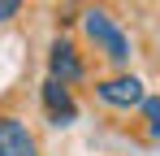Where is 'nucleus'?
<instances>
[{
    "mask_svg": "<svg viewBox=\"0 0 160 156\" xmlns=\"http://www.w3.org/2000/svg\"><path fill=\"white\" fill-rule=\"evenodd\" d=\"M78 22H82V39H87V48H95L108 65H130V35L121 30V22H117L108 9L91 4Z\"/></svg>",
    "mask_w": 160,
    "mask_h": 156,
    "instance_id": "nucleus-1",
    "label": "nucleus"
},
{
    "mask_svg": "<svg viewBox=\"0 0 160 156\" xmlns=\"http://www.w3.org/2000/svg\"><path fill=\"white\" fill-rule=\"evenodd\" d=\"M95 100L108 104V108L130 113V108H138V104L147 100V91H143V78H134V74H112V78H104V82H95Z\"/></svg>",
    "mask_w": 160,
    "mask_h": 156,
    "instance_id": "nucleus-2",
    "label": "nucleus"
},
{
    "mask_svg": "<svg viewBox=\"0 0 160 156\" xmlns=\"http://www.w3.org/2000/svg\"><path fill=\"white\" fill-rule=\"evenodd\" d=\"M39 100H43V113H48V122H52V126H69V122L78 117L74 91H69L65 82H56V78H43V87H39Z\"/></svg>",
    "mask_w": 160,
    "mask_h": 156,
    "instance_id": "nucleus-5",
    "label": "nucleus"
},
{
    "mask_svg": "<svg viewBox=\"0 0 160 156\" xmlns=\"http://www.w3.org/2000/svg\"><path fill=\"white\" fill-rule=\"evenodd\" d=\"M22 4H26V0H0V26H4V22H13V18L22 13Z\"/></svg>",
    "mask_w": 160,
    "mask_h": 156,
    "instance_id": "nucleus-7",
    "label": "nucleus"
},
{
    "mask_svg": "<svg viewBox=\"0 0 160 156\" xmlns=\"http://www.w3.org/2000/svg\"><path fill=\"white\" fill-rule=\"evenodd\" d=\"M48 78L65 82V87H74V82L87 78V65H82V52L74 48V39H61L56 35L48 44Z\"/></svg>",
    "mask_w": 160,
    "mask_h": 156,
    "instance_id": "nucleus-3",
    "label": "nucleus"
},
{
    "mask_svg": "<svg viewBox=\"0 0 160 156\" xmlns=\"http://www.w3.org/2000/svg\"><path fill=\"white\" fill-rule=\"evenodd\" d=\"M143 108V122H147V134L152 139H160V96H147V100L138 104Z\"/></svg>",
    "mask_w": 160,
    "mask_h": 156,
    "instance_id": "nucleus-6",
    "label": "nucleus"
},
{
    "mask_svg": "<svg viewBox=\"0 0 160 156\" xmlns=\"http://www.w3.org/2000/svg\"><path fill=\"white\" fill-rule=\"evenodd\" d=\"M0 156H39V139L18 113H0Z\"/></svg>",
    "mask_w": 160,
    "mask_h": 156,
    "instance_id": "nucleus-4",
    "label": "nucleus"
}]
</instances>
